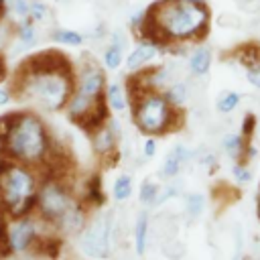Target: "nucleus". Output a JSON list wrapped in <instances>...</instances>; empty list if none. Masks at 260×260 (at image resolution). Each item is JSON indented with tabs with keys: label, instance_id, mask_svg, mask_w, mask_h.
Returning <instances> with one entry per match:
<instances>
[{
	"label": "nucleus",
	"instance_id": "nucleus-28",
	"mask_svg": "<svg viewBox=\"0 0 260 260\" xmlns=\"http://www.w3.org/2000/svg\"><path fill=\"white\" fill-rule=\"evenodd\" d=\"M49 6L43 2V0H30V14H28V18L32 20V22H43V20H47V16H49Z\"/></svg>",
	"mask_w": 260,
	"mask_h": 260
},
{
	"label": "nucleus",
	"instance_id": "nucleus-9",
	"mask_svg": "<svg viewBox=\"0 0 260 260\" xmlns=\"http://www.w3.org/2000/svg\"><path fill=\"white\" fill-rule=\"evenodd\" d=\"M197 156V150L195 148H189L187 144H175L162 158L160 162V169H158V177L165 179V181H173L181 175L183 167L189 165L191 160H195Z\"/></svg>",
	"mask_w": 260,
	"mask_h": 260
},
{
	"label": "nucleus",
	"instance_id": "nucleus-30",
	"mask_svg": "<svg viewBox=\"0 0 260 260\" xmlns=\"http://www.w3.org/2000/svg\"><path fill=\"white\" fill-rule=\"evenodd\" d=\"M158 150V138L156 136H144L142 140V160H152Z\"/></svg>",
	"mask_w": 260,
	"mask_h": 260
},
{
	"label": "nucleus",
	"instance_id": "nucleus-33",
	"mask_svg": "<svg viewBox=\"0 0 260 260\" xmlns=\"http://www.w3.org/2000/svg\"><path fill=\"white\" fill-rule=\"evenodd\" d=\"M12 100H14V98H12V91H10V87H0V108L8 106Z\"/></svg>",
	"mask_w": 260,
	"mask_h": 260
},
{
	"label": "nucleus",
	"instance_id": "nucleus-18",
	"mask_svg": "<svg viewBox=\"0 0 260 260\" xmlns=\"http://www.w3.org/2000/svg\"><path fill=\"white\" fill-rule=\"evenodd\" d=\"M242 104V93L236 91V89H223L217 93L215 98V112L217 114H223V116H230L234 114Z\"/></svg>",
	"mask_w": 260,
	"mask_h": 260
},
{
	"label": "nucleus",
	"instance_id": "nucleus-36",
	"mask_svg": "<svg viewBox=\"0 0 260 260\" xmlns=\"http://www.w3.org/2000/svg\"><path fill=\"white\" fill-rule=\"evenodd\" d=\"M2 156H4V154H2V142H0V158H2Z\"/></svg>",
	"mask_w": 260,
	"mask_h": 260
},
{
	"label": "nucleus",
	"instance_id": "nucleus-24",
	"mask_svg": "<svg viewBox=\"0 0 260 260\" xmlns=\"http://www.w3.org/2000/svg\"><path fill=\"white\" fill-rule=\"evenodd\" d=\"M232 177H234V181H236L238 185H248V183H252V179H254V171H252V167H250L248 162H244V160H234V165H232Z\"/></svg>",
	"mask_w": 260,
	"mask_h": 260
},
{
	"label": "nucleus",
	"instance_id": "nucleus-23",
	"mask_svg": "<svg viewBox=\"0 0 260 260\" xmlns=\"http://www.w3.org/2000/svg\"><path fill=\"white\" fill-rule=\"evenodd\" d=\"M51 39H53L55 43H59V45H65V47H81L87 37H85L83 32H79V30L59 26V28H53Z\"/></svg>",
	"mask_w": 260,
	"mask_h": 260
},
{
	"label": "nucleus",
	"instance_id": "nucleus-22",
	"mask_svg": "<svg viewBox=\"0 0 260 260\" xmlns=\"http://www.w3.org/2000/svg\"><path fill=\"white\" fill-rule=\"evenodd\" d=\"M165 95H167V100L175 106V108H185V104L189 102V85H187V81H171L165 89Z\"/></svg>",
	"mask_w": 260,
	"mask_h": 260
},
{
	"label": "nucleus",
	"instance_id": "nucleus-17",
	"mask_svg": "<svg viewBox=\"0 0 260 260\" xmlns=\"http://www.w3.org/2000/svg\"><path fill=\"white\" fill-rule=\"evenodd\" d=\"M207 207V197L201 193V191H189V193H183V209H185V215L189 219H197L203 215Z\"/></svg>",
	"mask_w": 260,
	"mask_h": 260
},
{
	"label": "nucleus",
	"instance_id": "nucleus-12",
	"mask_svg": "<svg viewBox=\"0 0 260 260\" xmlns=\"http://www.w3.org/2000/svg\"><path fill=\"white\" fill-rule=\"evenodd\" d=\"M211 63H213V53L209 47L205 45H195L187 57V67H189V73L193 77H205L209 71H211Z\"/></svg>",
	"mask_w": 260,
	"mask_h": 260
},
{
	"label": "nucleus",
	"instance_id": "nucleus-10",
	"mask_svg": "<svg viewBox=\"0 0 260 260\" xmlns=\"http://www.w3.org/2000/svg\"><path fill=\"white\" fill-rule=\"evenodd\" d=\"M160 47L148 39H140L136 41V45L130 49V53H126L124 59V67L128 69V73H136L142 71L146 67H150L154 63V59L160 55Z\"/></svg>",
	"mask_w": 260,
	"mask_h": 260
},
{
	"label": "nucleus",
	"instance_id": "nucleus-19",
	"mask_svg": "<svg viewBox=\"0 0 260 260\" xmlns=\"http://www.w3.org/2000/svg\"><path fill=\"white\" fill-rule=\"evenodd\" d=\"M134 193V179L130 173H120L112 183V197L116 203H124Z\"/></svg>",
	"mask_w": 260,
	"mask_h": 260
},
{
	"label": "nucleus",
	"instance_id": "nucleus-29",
	"mask_svg": "<svg viewBox=\"0 0 260 260\" xmlns=\"http://www.w3.org/2000/svg\"><path fill=\"white\" fill-rule=\"evenodd\" d=\"M195 160H197V165L199 167H203V169H207V171H213V169H217V154L213 152V150H197V156H195Z\"/></svg>",
	"mask_w": 260,
	"mask_h": 260
},
{
	"label": "nucleus",
	"instance_id": "nucleus-34",
	"mask_svg": "<svg viewBox=\"0 0 260 260\" xmlns=\"http://www.w3.org/2000/svg\"><path fill=\"white\" fill-rule=\"evenodd\" d=\"M256 213H258V219H260V187H258V193H256Z\"/></svg>",
	"mask_w": 260,
	"mask_h": 260
},
{
	"label": "nucleus",
	"instance_id": "nucleus-2",
	"mask_svg": "<svg viewBox=\"0 0 260 260\" xmlns=\"http://www.w3.org/2000/svg\"><path fill=\"white\" fill-rule=\"evenodd\" d=\"M209 26V4H195L191 0H154L146 6L140 39L156 43L162 51H175L179 47H191L205 41Z\"/></svg>",
	"mask_w": 260,
	"mask_h": 260
},
{
	"label": "nucleus",
	"instance_id": "nucleus-27",
	"mask_svg": "<svg viewBox=\"0 0 260 260\" xmlns=\"http://www.w3.org/2000/svg\"><path fill=\"white\" fill-rule=\"evenodd\" d=\"M256 128H258V118L254 112H246L244 118H242V128H240V134L248 140H254V134H256Z\"/></svg>",
	"mask_w": 260,
	"mask_h": 260
},
{
	"label": "nucleus",
	"instance_id": "nucleus-1",
	"mask_svg": "<svg viewBox=\"0 0 260 260\" xmlns=\"http://www.w3.org/2000/svg\"><path fill=\"white\" fill-rule=\"evenodd\" d=\"M8 87L12 98L30 110L63 112L75 87V65L57 49L32 53L20 61Z\"/></svg>",
	"mask_w": 260,
	"mask_h": 260
},
{
	"label": "nucleus",
	"instance_id": "nucleus-5",
	"mask_svg": "<svg viewBox=\"0 0 260 260\" xmlns=\"http://www.w3.org/2000/svg\"><path fill=\"white\" fill-rule=\"evenodd\" d=\"M130 95V118L136 130L144 136H165L177 132L185 122V112L175 108L165 91L140 89L128 91Z\"/></svg>",
	"mask_w": 260,
	"mask_h": 260
},
{
	"label": "nucleus",
	"instance_id": "nucleus-32",
	"mask_svg": "<svg viewBox=\"0 0 260 260\" xmlns=\"http://www.w3.org/2000/svg\"><path fill=\"white\" fill-rule=\"evenodd\" d=\"M258 158V146H256V142L254 140H248L246 142V146H244V152H242V158L240 160H244V162H252V160H256Z\"/></svg>",
	"mask_w": 260,
	"mask_h": 260
},
{
	"label": "nucleus",
	"instance_id": "nucleus-7",
	"mask_svg": "<svg viewBox=\"0 0 260 260\" xmlns=\"http://www.w3.org/2000/svg\"><path fill=\"white\" fill-rule=\"evenodd\" d=\"M114 213L91 215L87 225L77 236L79 250L91 260H106L112 254V234H114Z\"/></svg>",
	"mask_w": 260,
	"mask_h": 260
},
{
	"label": "nucleus",
	"instance_id": "nucleus-8",
	"mask_svg": "<svg viewBox=\"0 0 260 260\" xmlns=\"http://www.w3.org/2000/svg\"><path fill=\"white\" fill-rule=\"evenodd\" d=\"M122 138V126L118 122V118H114V114L106 120V124H102L100 128H95L89 134V142L93 152L102 158V160H112L118 154V142Z\"/></svg>",
	"mask_w": 260,
	"mask_h": 260
},
{
	"label": "nucleus",
	"instance_id": "nucleus-26",
	"mask_svg": "<svg viewBox=\"0 0 260 260\" xmlns=\"http://www.w3.org/2000/svg\"><path fill=\"white\" fill-rule=\"evenodd\" d=\"M6 6H8V12L18 20L28 18L30 14V0H6Z\"/></svg>",
	"mask_w": 260,
	"mask_h": 260
},
{
	"label": "nucleus",
	"instance_id": "nucleus-16",
	"mask_svg": "<svg viewBox=\"0 0 260 260\" xmlns=\"http://www.w3.org/2000/svg\"><path fill=\"white\" fill-rule=\"evenodd\" d=\"M37 22H32L30 18H24V20H18V24L14 26V41L18 43V49H30L37 39H39V32H37Z\"/></svg>",
	"mask_w": 260,
	"mask_h": 260
},
{
	"label": "nucleus",
	"instance_id": "nucleus-13",
	"mask_svg": "<svg viewBox=\"0 0 260 260\" xmlns=\"http://www.w3.org/2000/svg\"><path fill=\"white\" fill-rule=\"evenodd\" d=\"M104 100H106V106H108V110L112 114H122V112H126L130 108L128 89L120 81H108L106 91H104Z\"/></svg>",
	"mask_w": 260,
	"mask_h": 260
},
{
	"label": "nucleus",
	"instance_id": "nucleus-3",
	"mask_svg": "<svg viewBox=\"0 0 260 260\" xmlns=\"http://www.w3.org/2000/svg\"><path fill=\"white\" fill-rule=\"evenodd\" d=\"M0 142L6 158L39 169L41 175L57 152L47 122L37 110L30 108L8 112V128Z\"/></svg>",
	"mask_w": 260,
	"mask_h": 260
},
{
	"label": "nucleus",
	"instance_id": "nucleus-21",
	"mask_svg": "<svg viewBox=\"0 0 260 260\" xmlns=\"http://www.w3.org/2000/svg\"><path fill=\"white\" fill-rule=\"evenodd\" d=\"M244 146H246V138H244L240 132H228V134H223V138H221V150H223L232 160H240V158H242Z\"/></svg>",
	"mask_w": 260,
	"mask_h": 260
},
{
	"label": "nucleus",
	"instance_id": "nucleus-14",
	"mask_svg": "<svg viewBox=\"0 0 260 260\" xmlns=\"http://www.w3.org/2000/svg\"><path fill=\"white\" fill-rule=\"evenodd\" d=\"M148 236H150V213L148 211H138L136 221H134V252L138 256H144L148 250Z\"/></svg>",
	"mask_w": 260,
	"mask_h": 260
},
{
	"label": "nucleus",
	"instance_id": "nucleus-11",
	"mask_svg": "<svg viewBox=\"0 0 260 260\" xmlns=\"http://www.w3.org/2000/svg\"><path fill=\"white\" fill-rule=\"evenodd\" d=\"M126 49H128V37L122 30L110 32V41L102 53V65L106 71H118L124 65L126 59Z\"/></svg>",
	"mask_w": 260,
	"mask_h": 260
},
{
	"label": "nucleus",
	"instance_id": "nucleus-4",
	"mask_svg": "<svg viewBox=\"0 0 260 260\" xmlns=\"http://www.w3.org/2000/svg\"><path fill=\"white\" fill-rule=\"evenodd\" d=\"M43 175L39 169L0 158V213L6 217H18L35 211L37 193Z\"/></svg>",
	"mask_w": 260,
	"mask_h": 260
},
{
	"label": "nucleus",
	"instance_id": "nucleus-35",
	"mask_svg": "<svg viewBox=\"0 0 260 260\" xmlns=\"http://www.w3.org/2000/svg\"><path fill=\"white\" fill-rule=\"evenodd\" d=\"M191 2H195V4H207L209 0H191Z\"/></svg>",
	"mask_w": 260,
	"mask_h": 260
},
{
	"label": "nucleus",
	"instance_id": "nucleus-25",
	"mask_svg": "<svg viewBox=\"0 0 260 260\" xmlns=\"http://www.w3.org/2000/svg\"><path fill=\"white\" fill-rule=\"evenodd\" d=\"M179 195H183V189H181V185H179V181H169V183H162V187H160V193H158V199H156V207H160V205H165V203H169L171 199H177Z\"/></svg>",
	"mask_w": 260,
	"mask_h": 260
},
{
	"label": "nucleus",
	"instance_id": "nucleus-6",
	"mask_svg": "<svg viewBox=\"0 0 260 260\" xmlns=\"http://www.w3.org/2000/svg\"><path fill=\"white\" fill-rule=\"evenodd\" d=\"M79 201L81 199L73 189V183H69L67 175H43L37 193L35 213L55 230L57 223L63 219V215Z\"/></svg>",
	"mask_w": 260,
	"mask_h": 260
},
{
	"label": "nucleus",
	"instance_id": "nucleus-15",
	"mask_svg": "<svg viewBox=\"0 0 260 260\" xmlns=\"http://www.w3.org/2000/svg\"><path fill=\"white\" fill-rule=\"evenodd\" d=\"M232 55L244 69H248L256 63H260V43L258 41H246V43L238 45Z\"/></svg>",
	"mask_w": 260,
	"mask_h": 260
},
{
	"label": "nucleus",
	"instance_id": "nucleus-20",
	"mask_svg": "<svg viewBox=\"0 0 260 260\" xmlns=\"http://www.w3.org/2000/svg\"><path fill=\"white\" fill-rule=\"evenodd\" d=\"M160 187H162L160 183H156L152 179H144L138 185V201H140V205H144L146 209H156V199H158Z\"/></svg>",
	"mask_w": 260,
	"mask_h": 260
},
{
	"label": "nucleus",
	"instance_id": "nucleus-31",
	"mask_svg": "<svg viewBox=\"0 0 260 260\" xmlns=\"http://www.w3.org/2000/svg\"><path fill=\"white\" fill-rule=\"evenodd\" d=\"M244 77H246V81H248L252 87L260 89V63H256V65H252V67H248V69H244Z\"/></svg>",
	"mask_w": 260,
	"mask_h": 260
}]
</instances>
